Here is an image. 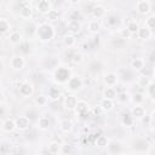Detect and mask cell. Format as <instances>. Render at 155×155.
Listing matches in <instances>:
<instances>
[{"instance_id":"11","label":"cell","mask_w":155,"mask_h":155,"mask_svg":"<svg viewBox=\"0 0 155 155\" xmlns=\"http://www.w3.org/2000/svg\"><path fill=\"white\" fill-rule=\"evenodd\" d=\"M47 97H48V99L52 101V102L59 101V98L62 97V91H61V88L57 87V86H51V87L48 88Z\"/></svg>"},{"instance_id":"6","label":"cell","mask_w":155,"mask_h":155,"mask_svg":"<svg viewBox=\"0 0 155 155\" xmlns=\"http://www.w3.org/2000/svg\"><path fill=\"white\" fill-rule=\"evenodd\" d=\"M103 82L105 84V86H111V87H114V86H116V84L119 82V75H117L116 73H113V71L107 73V74L104 75V78H103Z\"/></svg>"},{"instance_id":"57","label":"cell","mask_w":155,"mask_h":155,"mask_svg":"<svg viewBox=\"0 0 155 155\" xmlns=\"http://www.w3.org/2000/svg\"><path fill=\"white\" fill-rule=\"evenodd\" d=\"M68 1H69L71 5H76V4H79V2H80V0H68Z\"/></svg>"},{"instance_id":"19","label":"cell","mask_w":155,"mask_h":155,"mask_svg":"<svg viewBox=\"0 0 155 155\" xmlns=\"http://www.w3.org/2000/svg\"><path fill=\"white\" fill-rule=\"evenodd\" d=\"M36 8L40 13H47L51 10V2L48 0H39L36 4Z\"/></svg>"},{"instance_id":"33","label":"cell","mask_w":155,"mask_h":155,"mask_svg":"<svg viewBox=\"0 0 155 155\" xmlns=\"http://www.w3.org/2000/svg\"><path fill=\"white\" fill-rule=\"evenodd\" d=\"M116 96H117V92H116V90H115L114 87H111V86H107V87L104 88V91H103V97H105V98L115 99Z\"/></svg>"},{"instance_id":"59","label":"cell","mask_w":155,"mask_h":155,"mask_svg":"<svg viewBox=\"0 0 155 155\" xmlns=\"http://www.w3.org/2000/svg\"><path fill=\"white\" fill-rule=\"evenodd\" d=\"M150 125H153V127H154V128H155V122H151V124H150Z\"/></svg>"},{"instance_id":"41","label":"cell","mask_w":155,"mask_h":155,"mask_svg":"<svg viewBox=\"0 0 155 155\" xmlns=\"http://www.w3.org/2000/svg\"><path fill=\"white\" fill-rule=\"evenodd\" d=\"M46 16H47V19H48V21L54 22V21H57V19L59 18V12H58L57 10L51 8V10H50V11L46 13Z\"/></svg>"},{"instance_id":"21","label":"cell","mask_w":155,"mask_h":155,"mask_svg":"<svg viewBox=\"0 0 155 155\" xmlns=\"http://www.w3.org/2000/svg\"><path fill=\"white\" fill-rule=\"evenodd\" d=\"M91 15H92V17H93L94 19L103 18V17L105 16V8H104L103 6H99V5L93 6V7H92V12H91Z\"/></svg>"},{"instance_id":"17","label":"cell","mask_w":155,"mask_h":155,"mask_svg":"<svg viewBox=\"0 0 155 155\" xmlns=\"http://www.w3.org/2000/svg\"><path fill=\"white\" fill-rule=\"evenodd\" d=\"M121 124L125 127H132L134 124V117L131 113H124L121 115Z\"/></svg>"},{"instance_id":"39","label":"cell","mask_w":155,"mask_h":155,"mask_svg":"<svg viewBox=\"0 0 155 155\" xmlns=\"http://www.w3.org/2000/svg\"><path fill=\"white\" fill-rule=\"evenodd\" d=\"M121 79L125 82H132L134 80V70H126V71H124L122 75H121Z\"/></svg>"},{"instance_id":"15","label":"cell","mask_w":155,"mask_h":155,"mask_svg":"<svg viewBox=\"0 0 155 155\" xmlns=\"http://www.w3.org/2000/svg\"><path fill=\"white\" fill-rule=\"evenodd\" d=\"M78 103V98L74 94H69L64 98V108L68 110H74Z\"/></svg>"},{"instance_id":"9","label":"cell","mask_w":155,"mask_h":155,"mask_svg":"<svg viewBox=\"0 0 155 155\" xmlns=\"http://www.w3.org/2000/svg\"><path fill=\"white\" fill-rule=\"evenodd\" d=\"M16 128H17V126H16L15 120H12V119H10V117L2 119V121H1V130H2L4 132L11 133V132H13Z\"/></svg>"},{"instance_id":"46","label":"cell","mask_w":155,"mask_h":155,"mask_svg":"<svg viewBox=\"0 0 155 155\" xmlns=\"http://www.w3.org/2000/svg\"><path fill=\"white\" fill-rule=\"evenodd\" d=\"M101 68H102L101 62L94 61V62H92V63L90 64V71H91V73H93V74H97V73L101 70Z\"/></svg>"},{"instance_id":"51","label":"cell","mask_w":155,"mask_h":155,"mask_svg":"<svg viewBox=\"0 0 155 155\" xmlns=\"http://www.w3.org/2000/svg\"><path fill=\"white\" fill-rule=\"evenodd\" d=\"M131 35H132V33H131L127 28H124V29H121V30H120V36H121L122 39H125V40L130 39V38H131Z\"/></svg>"},{"instance_id":"23","label":"cell","mask_w":155,"mask_h":155,"mask_svg":"<svg viewBox=\"0 0 155 155\" xmlns=\"http://www.w3.org/2000/svg\"><path fill=\"white\" fill-rule=\"evenodd\" d=\"M36 125L40 130L45 131V130H48V127L51 125V121L47 116H39V119L36 120Z\"/></svg>"},{"instance_id":"24","label":"cell","mask_w":155,"mask_h":155,"mask_svg":"<svg viewBox=\"0 0 155 155\" xmlns=\"http://www.w3.org/2000/svg\"><path fill=\"white\" fill-rule=\"evenodd\" d=\"M19 16L24 19H30L33 16V8L30 7V5L25 4L21 10H19Z\"/></svg>"},{"instance_id":"30","label":"cell","mask_w":155,"mask_h":155,"mask_svg":"<svg viewBox=\"0 0 155 155\" xmlns=\"http://www.w3.org/2000/svg\"><path fill=\"white\" fill-rule=\"evenodd\" d=\"M150 82H151V80H150V78L147 76V75H139V76L137 78V84H138V86L142 87V88H144V90L150 85Z\"/></svg>"},{"instance_id":"49","label":"cell","mask_w":155,"mask_h":155,"mask_svg":"<svg viewBox=\"0 0 155 155\" xmlns=\"http://www.w3.org/2000/svg\"><path fill=\"white\" fill-rule=\"evenodd\" d=\"M145 27L149 29H155V16H149L145 19Z\"/></svg>"},{"instance_id":"48","label":"cell","mask_w":155,"mask_h":155,"mask_svg":"<svg viewBox=\"0 0 155 155\" xmlns=\"http://www.w3.org/2000/svg\"><path fill=\"white\" fill-rule=\"evenodd\" d=\"M82 54L81 53H79V52H75V53H73L71 54V58H70V61H71V63H74V64H80L81 62H82Z\"/></svg>"},{"instance_id":"52","label":"cell","mask_w":155,"mask_h":155,"mask_svg":"<svg viewBox=\"0 0 155 155\" xmlns=\"http://www.w3.org/2000/svg\"><path fill=\"white\" fill-rule=\"evenodd\" d=\"M67 153H71V147L69 144L62 145V149H61V154H67Z\"/></svg>"},{"instance_id":"13","label":"cell","mask_w":155,"mask_h":155,"mask_svg":"<svg viewBox=\"0 0 155 155\" xmlns=\"http://www.w3.org/2000/svg\"><path fill=\"white\" fill-rule=\"evenodd\" d=\"M121 19L117 15H109L108 17L104 18V23L107 27H110V28H114V27H117L120 24Z\"/></svg>"},{"instance_id":"32","label":"cell","mask_w":155,"mask_h":155,"mask_svg":"<svg viewBox=\"0 0 155 155\" xmlns=\"http://www.w3.org/2000/svg\"><path fill=\"white\" fill-rule=\"evenodd\" d=\"M75 42H76V39H75L74 34H70L69 33V34H67V35L63 36V45L65 47H73L75 45Z\"/></svg>"},{"instance_id":"53","label":"cell","mask_w":155,"mask_h":155,"mask_svg":"<svg viewBox=\"0 0 155 155\" xmlns=\"http://www.w3.org/2000/svg\"><path fill=\"white\" fill-rule=\"evenodd\" d=\"M102 111H103V109L101 108V105H98V107H96V108H93V109L91 110V113H92L93 115H99Z\"/></svg>"},{"instance_id":"31","label":"cell","mask_w":155,"mask_h":155,"mask_svg":"<svg viewBox=\"0 0 155 155\" xmlns=\"http://www.w3.org/2000/svg\"><path fill=\"white\" fill-rule=\"evenodd\" d=\"M8 41L11 45H19L22 42V35L18 31H12L8 35Z\"/></svg>"},{"instance_id":"43","label":"cell","mask_w":155,"mask_h":155,"mask_svg":"<svg viewBox=\"0 0 155 155\" xmlns=\"http://www.w3.org/2000/svg\"><path fill=\"white\" fill-rule=\"evenodd\" d=\"M147 92H148V96L150 97V99L155 102V81L150 82V85L147 87Z\"/></svg>"},{"instance_id":"27","label":"cell","mask_w":155,"mask_h":155,"mask_svg":"<svg viewBox=\"0 0 155 155\" xmlns=\"http://www.w3.org/2000/svg\"><path fill=\"white\" fill-rule=\"evenodd\" d=\"M149 147V144H148V142L145 140V139H138V140H136L134 143H133V148H134V150L136 151H145L147 153V148Z\"/></svg>"},{"instance_id":"36","label":"cell","mask_w":155,"mask_h":155,"mask_svg":"<svg viewBox=\"0 0 155 155\" xmlns=\"http://www.w3.org/2000/svg\"><path fill=\"white\" fill-rule=\"evenodd\" d=\"M101 29V23L98 22V19H92L88 22V30L92 34H97Z\"/></svg>"},{"instance_id":"58","label":"cell","mask_w":155,"mask_h":155,"mask_svg":"<svg viewBox=\"0 0 155 155\" xmlns=\"http://www.w3.org/2000/svg\"><path fill=\"white\" fill-rule=\"evenodd\" d=\"M153 76H154V78H155V67H154V68H153Z\"/></svg>"},{"instance_id":"56","label":"cell","mask_w":155,"mask_h":155,"mask_svg":"<svg viewBox=\"0 0 155 155\" xmlns=\"http://www.w3.org/2000/svg\"><path fill=\"white\" fill-rule=\"evenodd\" d=\"M150 117H151V122H155V110H153V111H151Z\"/></svg>"},{"instance_id":"42","label":"cell","mask_w":155,"mask_h":155,"mask_svg":"<svg viewBox=\"0 0 155 155\" xmlns=\"http://www.w3.org/2000/svg\"><path fill=\"white\" fill-rule=\"evenodd\" d=\"M132 34H137L138 33V29H139V25H138V23L136 22V21H130L128 23H127V27H126Z\"/></svg>"},{"instance_id":"29","label":"cell","mask_w":155,"mask_h":155,"mask_svg":"<svg viewBox=\"0 0 155 155\" xmlns=\"http://www.w3.org/2000/svg\"><path fill=\"white\" fill-rule=\"evenodd\" d=\"M116 99H117V102L120 104H126V103H128L131 101V94L127 91H121V92L117 93Z\"/></svg>"},{"instance_id":"50","label":"cell","mask_w":155,"mask_h":155,"mask_svg":"<svg viewBox=\"0 0 155 155\" xmlns=\"http://www.w3.org/2000/svg\"><path fill=\"white\" fill-rule=\"evenodd\" d=\"M18 50H19L22 53H29V52H30V47H29L28 42H21Z\"/></svg>"},{"instance_id":"34","label":"cell","mask_w":155,"mask_h":155,"mask_svg":"<svg viewBox=\"0 0 155 155\" xmlns=\"http://www.w3.org/2000/svg\"><path fill=\"white\" fill-rule=\"evenodd\" d=\"M144 99H145V97H144V94H143L142 92H134V93L131 94V102H132L134 105H137V104H143Z\"/></svg>"},{"instance_id":"26","label":"cell","mask_w":155,"mask_h":155,"mask_svg":"<svg viewBox=\"0 0 155 155\" xmlns=\"http://www.w3.org/2000/svg\"><path fill=\"white\" fill-rule=\"evenodd\" d=\"M59 128H61L62 132L69 133V132L73 130V122H71L69 119H63V120H61V122H59Z\"/></svg>"},{"instance_id":"25","label":"cell","mask_w":155,"mask_h":155,"mask_svg":"<svg viewBox=\"0 0 155 155\" xmlns=\"http://www.w3.org/2000/svg\"><path fill=\"white\" fill-rule=\"evenodd\" d=\"M99 105L101 108L103 109V111H110L113 110L114 108V99H109V98H103L101 102H99Z\"/></svg>"},{"instance_id":"35","label":"cell","mask_w":155,"mask_h":155,"mask_svg":"<svg viewBox=\"0 0 155 155\" xmlns=\"http://www.w3.org/2000/svg\"><path fill=\"white\" fill-rule=\"evenodd\" d=\"M108 143H109V139H108L105 136H103V134H99V136H97V138H96V142H94V144H96L98 148H101V149H103V148H107Z\"/></svg>"},{"instance_id":"45","label":"cell","mask_w":155,"mask_h":155,"mask_svg":"<svg viewBox=\"0 0 155 155\" xmlns=\"http://www.w3.org/2000/svg\"><path fill=\"white\" fill-rule=\"evenodd\" d=\"M25 116H27L30 121L39 119V114H38V111H36L35 109H29V110H27V111H25Z\"/></svg>"},{"instance_id":"12","label":"cell","mask_w":155,"mask_h":155,"mask_svg":"<svg viewBox=\"0 0 155 155\" xmlns=\"http://www.w3.org/2000/svg\"><path fill=\"white\" fill-rule=\"evenodd\" d=\"M107 149H108V153H110V154L122 153V145L117 140H109V143L107 145Z\"/></svg>"},{"instance_id":"55","label":"cell","mask_w":155,"mask_h":155,"mask_svg":"<svg viewBox=\"0 0 155 155\" xmlns=\"http://www.w3.org/2000/svg\"><path fill=\"white\" fill-rule=\"evenodd\" d=\"M147 154H155V145H149V149L147 150Z\"/></svg>"},{"instance_id":"5","label":"cell","mask_w":155,"mask_h":155,"mask_svg":"<svg viewBox=\"0 0 155 155\" xmlns=\"http://www.w3.org/2000/svg\"><path fill=\"white\" fill-rule=\"evenodd\" d=\"M18 92H19V94H21L23 98H28V97H30V96L33 94L34 87H33L31 82L24 80V81H22L21 85L18 86Z\"/></svg>"},{"instance_id":"7","label":"cell","mask_w":155,"mask_h":155,"mask_svg":"<svg viewBox=\"0 0 155 155\" xmlns=\"http://www.w3.org/2000/svg\"><path fill=\"white\" fill-rule=\"evenodd\" d=\"M15 122H16V126H17V128H18L19 131H25V130H28L29 126H30V120H29L25 115H23V116H17V117L15 119Z\"/></svg>"},{"instance_id":"3","label":"cell","mask_w":155,"mask_h":155,"mask_svg":"<svg viewBox=\"0 0 155 155\" xmlns=\"http://www.w3.org/2000/svg\"><path fill=\"white\" fill-rule=\"evenodd\" d=\"M74 110H75V114H76L78 116H80V117H86V115L91 113V109H90L88 103H87L86 101H84V99L78 101L76 107H75Z\"/></svg>"},{"instance_id":"1","label":"cell","mask_w":155,"mask_h":155,"mask_svg":"<svg viewBox=\"0 0 155 155\" xmlns=\"http://www.w3.org/2000/svg\"><path fill=\"white\" fill-rule=\"evenodd\" d=\"M54 28L48 24L47 22H44V23H40L38 25V29H36V38L41 41V42H48L51 41L53 38H54Z\"/></svg>"},{"instance_id":"38","label":"cell","mask_w":155,"mask_h":155,"mask_svg":"<svg viewBox=\"0 0 155 155\" xmlns=\"http://www.w3.org/2000/svg\"><path fill=\"white\" fill-rule=\"evenodd\" d=\"M47 148H48V150H50V154H61L62 145H61L58 142H51Z\"/></svg>"},{"instance_id":"40","label":"cell","mask_w":155,"mask_h":155,"mask_svg":"<svg viewBox=\"0 0 155 155\" xmlns=\"http://www.w3.org/2000/svg\"><path fill=\"white\" fill-rule=\"evenodd\" d=\"M35 103L39 107H45L48 103V97L47 96H44V94H40V96L35 97Z\"/></svg>"},{"instance_id":"8","label":"cell","mask_w":155,"mask_h":155,"mask_svg":"<svg viewBox=\"0 0 155 155\" xmlns=\"http://www.w3.org/2000/svg\"><path fill=\"white\" fill-rule=\"evenodd\" d=\"M11 68L12 69H15V70H21V69H23L24 68V65H25V61H24V58L21 56V54H17V56H13L12 58H11Z\"/></svg>"},{"instance_id":"22","label":"cell","mask_w":155,"mask_h":155,"mask_svg":"<svg viewBox=\"0 0 155 155\" xmlns=\"http://www.w3.org/2000/svg\"><path fill=\"white\" fill-rule=\"evenodd\" d=\"M144 65H145V62L143 58H134L131 62V69L134 71H142L144 69Z\"/></svg>"},{"instance_id":"14","label":"cell","mask_w":155,"mask_h":155,"mask_svg":"<svg viewBox=\"0 0 155 155\" xmlns=\"http://www.w3.org/2000/svg\"><path fill=\"white\" fill-rule=\"evenodd\" d=\"M67 29L70 34H78L81 30V22L80 21H68Z\"/></svg>"},{"instance_id":"28","label":"cell","mask_w":155,"mask_h":155,"mask_svg":"<svg viewBox=\"0 0 155 155\" xmlns=\"http://www.w3.org/2000/svg\"><path fill=\"white\" fill-rule=\"evenodd\" d=\"M36 29H38V25H35L34 23H29L24 27V33H25V36L27 38H33L34 35H36Z\"/></svg>"},{"instance_id":"44","label":"cell","mask_w":155,"mask_h":155,"mask_svg":"<svg viewBox=\"0 0 155 155\" xmlns=\"http://www.w3.org/2000/svg\"><path fill=\"white\" fill-rule=\"evenodd\" d=\"M81 19H82V15L79 11L74 10L68 15V21H81Z\"/></svg>"},{"instance_id":"10","label":"cell","mask_w":155,"mask_h":155,"mask_svg":"<svg viewBox=\"0 0 155 155\" xmlns=\"http://www.w3.org/2000/svg\"><path fill=\"white\" fill-rule=\"evenodd\" d=\"M136 10L139 15H148L150 12V4L147 0H138L136 4Z\"/></svg>"},{"instance_id":"2","label":"cell","mask_w":155,"mask_h":155,"mask_svg":"<svg viewBox=\"0 0 155 155\" xmlns=\"http://www.w3.org/2000/svg\"><path fill=\"white\" fill-rule=\"evenodd\" d=\"M71 76H73L71 70L67 67H57L53 71V80L59 85L67 84Z\"/></svg>"},{"instance_id":"20","label":"cell","mask_w":155,"mask_h":155,"mask_svg":"<svg viewBox=\"0 0 155 155\" xmlns=\"http://www.w3.org/2000/svg\"><path fill=\"white\" fill-rule=\"evenodd\" d=\"M0 154L1 155H10V154H13V150H12V144L7 140H1L0 143Z\"/></svg>"},{"instance_id":"47","label":"cell","mask_w":155,"mask_h":155,"mask_svg":"<svg viewBox=\"0 0 155 155\" xmlns=\"http://www.w3.org/2000/svg\"><path fill=\"white\" fill-rule=\"evenodd\" d=\"M111 44H113L114 46H116V48H121V47H124V46L126 45V40L122 39L121 36H119V38L114 39V40L111 41Z\"/></svg>"},{"instance_id":"4","label":"cell","mask_w":155,"mask_h":155,"mask_svg":"<svg viewBox=\"0 0 155 155\" xmlns=\"http://www.w3.org/2000/svg\"><path fill=\"white\" fill-rule=\"evenodd\" d=\"M82 85H84L82 79H81L79 75H73V76L69 79V81L67 82V88H68L69 91L75 92V91L81 90Z\"/></svg>"},{"instance_id":"18","label":"cell","mask_w":155,"mask_h":155,"mask_svg":"<svg viewBox=\"0 0 155 155\" xmlns=\"http://www.w3.org/2000/svg\"><path fill=\"white\" fill-rule=\"evenodd\" d=\"M137 35H138V38L140 39V40H144V41H147V40H149L150 38H151V29H149L148 27H139V29H138V33H137Z\"/></svg>"},{"instance_id":"16","label":"cell","mask_w":155,"mask_h":155,"mask_svg":"<svg viewBox=\"0 0 155 155\" xmlns=\"http://www.w3.org/2000/svg\"><path fill=\"white\" fill-rule=\"evenodd\" d=\"M131 114L133 115L134 119H142L143 116H145V108L142 104H137L132 108Z\"/></svg>"},{"instance_id":"37","label":"cell","mask_w":155,"mask_h":155,"mask_svg":"<svg viewBox=\"0 0 155 155\" xmlns=\"http://www.w3.org/2000/svg\"><path fill=\"white\" fill-rule=\"evenodd\" d=\"M10 29H11L10 22H8L6 18H1V19H0V33L4 35V34H6Z\"/></svg>"},{"instance_id":"54","label":"cell","mask_w":155,"mask_h":155,"mask_svg":"<svg viewBox=\"0 0 155 155\" xmlns=\"http://www.w3.org/2000/svg\"><path fill=\"white\" fill-rule=\"evenodd\" d=\"M142 119H143V122H144V124H147V125H150V124H151V117H150V116H145V117L143 116Z\"/></svg>"}]
</instances>
